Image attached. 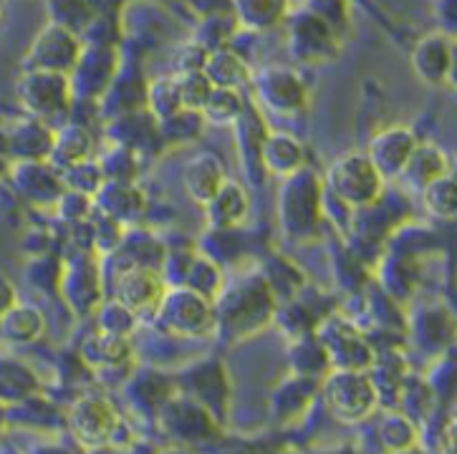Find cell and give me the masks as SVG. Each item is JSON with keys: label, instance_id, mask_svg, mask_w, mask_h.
Listing matches in <instances>:
<instances>
[{"label": "cell", "instance_id": "9a60e30c", "mask_svg": "<svg viewBox=\"0 0 457 454\" xmlns=\"http://www.w3.org/2000/svg\"><path fill=\"white\" fill-rule=\"evenodd\" d=\"M61 288L66 301H71V306L81 313L94 310L99 298H102V276L99 268L91 263L87 255H76L74 260H69L63 273H61Z\"/></svg>", "mask_w": 457, "mask_h": 454}, {"label": "cell", "instance_id": "d4e9b609", "mask_svg": "<svg viewBox=\"0 0 457 454\" xmlns=\"http://www.w3.org/2000/svg\"><path fill=\"white\" fill-rule=\"evenodd\" d=\"M182 285H187L190 291L205 295L210 301H215L222 288H225V276H222L220 263L215 258L205 255V252H195L190 270H187Z\"/></svg>", "mask_w": 457, "mask_h": 454}, {"label": "cell", "instance_id": "ac0fdd59", "mask_svg": "<svg viewBox=\"0 0 457 454\" xmlns=\"http://www.w3.org/2000/svg\"><path fill=\"white\" fill-rule=\"evenodd\" d=\"M261 167L268 175L286 179L306 167V149L294 134L268 132L261 147Z\"/></svg>", "mask_w": 457, "mask_h": 454}, {"label": "cell", "instance_id": "52a82bcc", "mask_svg": "<svg viewBox=\"0 0 457 454\" xmlns=\"http://www.w3.org/2000/svg\"><path fill=\"white\" fill-rule=\"evenodd\" d=\"M170 283L164 280L162 270L147 265H129L114 280V301L127 306L132 313H157L162 306Z\"/></svg>", "mask_w": 457, "mask_h": 454}, {"label": "cell", "instance_id": "277c9868", "mask_svg": "<svg viewBox=\"0 0 457 454\" xmlns=\"http://www.w3.org/2000/svg\"><path fill=\"white\" fill-rule=\"evenodd\" d=\"M321 392L328 411L346 425L367 419L379 399L374 379L367 371H349V368H331Z\"/></svg>", "mask_w": 457, "mask_h": 454}, {"label": "cell", "instance_id": "1f68e13d", "mask_svg": "<svg viewBox=\"0 0 457 454\" xmlns=\"http://www.w3.org/2000/svg\"><path fill=\"white\" fill-rule=\"evenodd\" d=\"M435 15L443 29V36L457 38V0H435Z\"/></svg>", "mask_w": 457, "mask_h": 454}, {"label": "cell", "instance_id": "5b68a950", "mask_svg": "<svg viewBox=\"0 0 457 454\" xmlns=\"http://www.w3.org/2000/svg\"><path fill=\"white\" fill-rule=\"evenodd\" d=\"M157 316L179 336H205L215 328V303L187 285H170Z\"/></svg>", "mask_w": 457, "mask_h": 454}, {"label": "cell", "instance_id": "7c38bea8", "mask_svg": "<svg viewBox=\"0 0 457 454\" xmlns=\"http://www.w3.org/2000/svg\"><path fill=\"white\" fill-rule=\"evenodd\" d=\"M185 190L195 205L207 207L212 202V197L225 187L228 172H225V161L215 152H197L187 167H185Z\"/></svg>", "mask_w": 457, "mask_h": 454}, {"label": "cell", "instance_id": "f546056e", "mask_svg": "<svg viewBox=\"0 0 457 454\" xmlns=\"http://www.w3.org/2000/svg\"><path fill=\"white\" fill-rule=\"evenodd\" d=\"M414 425L404 414H389L379 425V440L386 452H410L414 444Z\"/></svg>", "mask_w": 457, "mask_h": 454}, {"label": "cell", "instance_id": "5bb4252c", "mask_svg": "<svg viewBox=\"0 0 457 454\" xmlns=\"http://www.w3.org/2000/svg\"><path fill=\"white\" fill-rule=\"evenodd\" d=\"M453 51L455 45L450 44V38L443 33H429L425 38H420L412 48V69L429 87H443L447 84L450 66H453Z\"/></svg>", "mask_w": 457, "mask_h": 454}, {"label": "cell", "instance_id": "83f0119b", "mask_svg": "<svg viewBox=\"0 0 457 454\" xmlns=\"http://www.w3.org/2000/svg\"><path fill=\"white\" fill-rule=\"evenodd\" d=\"M236 11L248 29H270L286 13V0H236Z\"/></svg>", "mask_w": 457, "mask_h": 454}, {"label": "cell", "instance_id": "6da1fadb", "mask_svg": "<svg viewBox=\"0 0 457 454\" xmlns=\"http://www.w3.org/2000/svg\"><path fill=\"white\" fill-rule=\"evenodd\" d=\"M215 303V326L230 338H248L263 331L276 316V293L268 280L255 273L237 278L233 285L225 283Z\"/></svg>", "mask_w": 457, "mask_h": 454}, {"label": "cell", "instance_id": "9c48e42d", "mask_svg": "<svg viewBox=\"0 0 457 454\" xmlns=\"http://www.w3.org/2000/svg\"><path fill=\"white\" fill-rule=\"evenodd\" d=\"M18 96L33 117L48 119L69 109L71 81L69 76L51 71H29L18 81Z\"/></svg>", "mask_w": 457, "mask_h": 454}, {"label": "cell", "instance_id": "ffe728a7", "mask_svg": "<svg viewBox=\"0 0 457 454\" xmlns=\"http://www.w3.org/2000/svg\"><path fill=\"white\" fill-rule=\"evenodd\" d=\"M54 139H56V134L51 132L44 121H36V119L21 121V124H15V129L8 132L11 157H15L18 161H48Z\"/></svg>", "mask_w": 457, "mask_h": 454}, {"label": "cell", "instance_id": "603a6c76", "mask_svg": "<svg viewBox=\"0 0 457 454\" xmlns=\"http://www.w3.org/2000/svg\"><path fill=\"white\" fill-rule=\"evenodd\" d=\"M44 313L33 306H21V303H15L11 310H5V313L0 316V331H3V336L11 338V341H18V343L36 341V338L44 334Z\"/></svg>", "mask_w": 457, "mask_h": 454}, {"label": "cell", "instance_id": "8992f818", "mask_svg": "<svg viewBox=\"0 0 457 454\" xmlns=\"http://www.w3.org/2000/svg\"><path fill=\"white\" fill-rule=\"evenodd\" d=\"M84 56V48L79 44L76 33L61 23H48L30 45L26 54L29 71H51V74L69 76L76 63Z\"/></svg>", "mask_w": 457, "mask_h": 454}, {"label": "cell", "instance_id": "7402d4cb", "mask_svg": "<svg viewBox=\"0 0 457 454\" xmlns=\"http://www.w3.org/2000/svg\"><path fill=\"white\" fill-rule=\"evenodd\" d=\"M91 147H94V139L87 127L81 124H66L61 132H56L54 139V149H51V157L48 161L56 167V169H71L74 164H81L91 157Z\"/></svg>", "mask_w": 457, "mask_h": 454}, {"label": "cell", "instance_id": "4316f807", "mask_svg": "<svg viewBox=\"0 0 457 454\" xmlns=\"http://www.w3.org/2000/svg\"><path fill=\"white\" fill-rule=\"evenodd\" d=\"M443 175H447V160H445L443 152L437 147H425V144H420L402 177L414 179V182L420 185V190H422V187L429 185L432 179H437V177Z\"/></svg>", "mask_w": 457, "mask_h": 454}, {"label": "cell", "instance_id": "cb8c5ba5", "mask_svg": "<svg viewBox=\"0 0 457 454\" xmlns=\"http://www.w3.org/2000/svg\"><path fill=\"white\" fill-rule=\"evenodd\" d=\"M422 205L435 220H457V179L453 175H443L422 187Z\"/></svg>", "mask_w": 457, "mask_h": 454}, {"label": "cell", "instance_id": "3957f363", "mask_svg": "<svg viewBox=\"0 0 457 454\" xmlns=\"http://www.w3.org/2000/svg\"><path fill=\"white\" fill-rule=\"evenodd\" d=\"M384 179L379 169L371 164L367 152H349L328 167L326 192L349 210H364L379 202L384 192Z\"/></svg>", "mask_w": 457, "mask_h": 454}, {"label": "cell", "instance_id": "2e32d148", "mask_svg": "<svg viewBox=\"0 0 457 454\" xmlns=\"http://www.w3.org/2000/svg\"><path fill=\"white\" fill-rule=\"evenodd\" d=\"M258 94L270 111L276 114H294L306 103V88L301 78L288 69H268L258 78Z\"/></svg>", "mask_w": 457, "mask_h": 454}, {"label": "cell", "instance_id": "ba28073f", "mask_svg": "<svg viewBox=\"0 0 457 454\" xmlns=\"http://www.w3.org/2000/svg\"><path fill=\"white\" fill-rule=\"evenodd\" d=\"M319 341L324 343L328 364L334 368L367 371L374 361V353L369 349L364 336L344 318H326L319 331Z\"/></svg>", "mask_w": 457, "mask_h": 454}, {"label": "cell", "instance_id": "4fadbf2b", "mask_svg": "<svg viewBox=\"0 0 457 454\" xmlns=\"http://www.w3.org/2000/svg\"><path fill=\"white\" fill-rule=\"evenodd\" d=\"M11 175L15 187L36 205L59 202V197L66 192V182L61 179L59 169L51 161H18Z\"/></svg>", "mask_w": 457, "mask_h": 454}, {"label": "cell", "instance_id": "8fae6325", "mask_svg": "<svg viewBox=\"0 0 457 454\" xmlns=\"http://www.w3.org/2000/svg\"><path fill=\"white\" fill-rule=\"evenodd\" d=\"M69 425L76 440L84 447H104L117 432L119 414L112 401H106L102 396H87L71 407Z\"/></svg>", "mask_w": 457, "mask_h": 454}, {"label": "cell", "instance_id": "44dd1931", "mask_svg": "<svg viewBox=\"0 0 457 454\" xmlns=\"http://www.w3.org/2000/svg\"><path fill=\"white\" fill-rule=\"evenodd\" d=\"M334 33L337 30L324 18H319L316 13L303 15L294 26L295 51L306 59H328L334 56Z\"/></svg>", "mask_w": 457, "mask_h": 454}, {"label": "cell", "instance_id": "4dcf8cb0", "mask_svg": "<svg viewBox=\"0 0 457 454\" xmlns=\"http://www.w3.org/2000/svg\"><path fill=\"white\" fill-rule=\"evenodd\" d=\"M134 318H137V313H132L129 308L121 306L119 301H109L99 310V328H102L104 334L127 338L132 334Z\"/></svg>", "mask_w": 457, "mask_h": 454}, {"label": "cell", "instance_id": "836d02e7", "mask_svg": "<svg viewBox=\"0 0 457 454\" xmlns=\"http://www.w3.org/2000/svg\"><path fill=\"white\" fill-rule=\"evenodd\" d=\"M445 454H457V422H453L445 432Z\"/></svg>", "mask_w": 457, "mask_h": 454}, {"label": "cell", "instance_id": "f1b7e54d", "mask_svg": "<svg viewBox=\"0 0 457 454\" xmlns=\"http://www.w3.org/2000/svg\"><path fill=\"white\" fill-rule=\"evenodd\" d=\"M243 99L237 94V88H212L210 99L203 106V117L212 124H230L237 121L243 114Z\"/></svg>", "mask_w": 457, "mask_h": 454}, {"label": "cell", "instance_id": "7a4b0ae2", "mask_svg": "<svg viewBox=\"0 0 457 454\" xmlns=\"http://www.w3.org/2000/svg\"><path fill=\"white\" fill-rule=\"evenodd\" d=\"M324 207L326 185L309 167L283 179L278 190V222L288 240L306 243L319 233Z\"/></svg>", "mask_w": 457, "mask_h": 454}, {"label": "cell", "instance_id": "d6a6232c", "mask_svg": "<svg viewBox=\"0 0 457 454\" xmlns=\"http://www.w3.org/2000/svg\"><path fill=\"white\" fill-rule=\"evenodd\" d=\"M15 303H18V295H15L13 280L8 278L5 273H0V316H3L5 310H11Z\"/></svg>", "mask_w": 457, "mask_h": 454}, {"label": "cell", "instance_id": "d6986e66", "mask_svg": "<svg viewBox=\"0 0 457 454\" xmlns=\"http://www.w3.org/2000/svg\"><path fill=\"white\" fill-rule=\"evenodd\" d=\"M94 200L99 202L106 218L117 222H134L147 210V197L134 182H104Z\"/></svg>", "mask_w": 457, "mask_h": 454}, {"label": "cell", "instance_id": "484cf974", "mask_svg": "<svg viewBox=\"0 0 457 454\" xmlns=\"http://www.w3.org/2000/svg\"><path fill=\"white\" fill-rule=\"evenodd\" d=\"M205 76L215 88H237L243 81H248V69L245 63L237 59V54L218 48L212 54H207Z\"/></svg>", "mask_w": 457, "mask_h": 454}, {"label": "cell", "instance_id": "e575fe53", "mask_svg": "<svg viewBox=\"0 0 457 454\" xmlns=\"http://www.w3.org/2000/svg\"><path fill=\"white\" fill-rule=\"evenodd\" d=\"M160 454H192L190 450H185V447H167V450H162Z\"/></svg>", "mask_w": 457, "mask_h": 454}, {"label": "cell", "instance_id": "d590c367", "mask_svg": "<svg viewBox=\"0 0 457 454\" xmlns=\"http://www.w3.org/2000/svg\"><path fill=\"white\" fill-rule=\"evenodd\" d=\"M3 425H5V414H3V407H0V432H3Z\"/></svg>", "mask_w": 457, "mask_h": 454}, {"label": "cell", "instance_id": "8d00e7d4", "mask_svg": "<svg viewBox=\"0 0 457 454\" xmlns=\"http://www.w3.org/2000/svg\"><path fill=\"white\" fill-rule=\"evenodd\" d=\"M0 18H3V11H0Z\"/></svg>", "mask_w": 457, "mask_h": 454}, {"label": "cell", "instance_id": "30bf717a", "mask_svg": "<svg viewBox=\"0 0 457 454\" xmlns=\"http://www.w3.org/2000/svg\"><path fill=\"white\" fill-rule=\"evenodd\" d=\"M417 147H420L417 134L410 127L397 124V127H386V129L371 136L367 157L379 169L384 179H395V177L404 175Z\"/></svg>", "mask_w": 457, "mask_h": 454}, {"label": "cell", "instance_id": "e0dca14e", "mask_svg": "<svg viewBox=\"0 0 457 454\" xmlns=\"http://www.w3.org/2000/svg\"><path fill=\"white\" fill-rule=\"evenodd\" d=\"M205 212L207 227H212L215 233H233L237 227H243L251 215V194L243 185L228 179L225 187L205 207Z\"/></svg>", "mask_w": 457, "mask_h": 454}]
</instances>
